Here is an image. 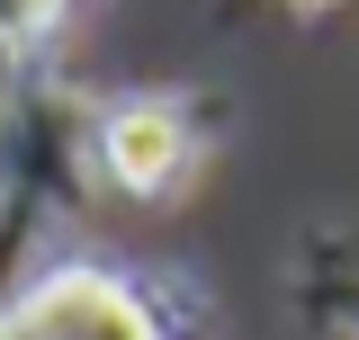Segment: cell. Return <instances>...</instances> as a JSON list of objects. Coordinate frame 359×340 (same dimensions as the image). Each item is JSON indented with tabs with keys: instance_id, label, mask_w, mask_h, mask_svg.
Instances as JSON below:
<instances>
[{
	"instance_id": "obj_1",
	"label": "cell",
	"mask_w": 359,
	"mask_h": 340,
	"mask_svg": "<svg viewBox=\"0 0 359 340\" xmlns=\"http://www.w3.org/2000/svg\"><path fill=\"white\" fill-rule=\"evenodd\" d=\"M0 340H153L144 304L99 278V269H54L45 287L18 296V313L0 323Z\"/></svg>"
},
{
	"instance_id": "obj_2",
	"label": "cell",
	"mask_w": 359,
	"mask_h": 340,
	"mask_svg": "<svg viewBox=\"0 0 359 340\" xmlns=\"http://www.w3.org/2000/svg\"><path fill=\"white\" fill-rule=\"evenodd\" d=\"M99 153H108V170H117L126 188H162V179H180V162H189V126H180V108H162V99H135V108L108 117Z\"/></svg>"
},
{
	"instance_id": "obj_3",
	"label": "cell",
	"mask_w": 359,
	"mask_h": 340,
	"mask_svg": "<svg viewBox=\"0 0 359 340\" xmlns=\"http://www.w3.org/2000/svg\"><path fill=\"white\" fill-rule=\"evenodd\" d=\"M63 18V0H0V36H45Z\"/></svg>"
}]
</instances>
